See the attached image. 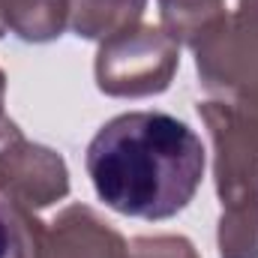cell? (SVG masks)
<instances>
[{"label":"cell","instance_id":"obj_1","mask_svg":"<svg viewBox=\"0 0 258 258\" xmlns=\"http://www.w3.org/2000/svg\"><path fill=\"white\" fill-rule=\"evenodd\" d=\"M99 201L159 222L177 216L204 177V144L183 120L162 111H129L93 135L84 156Z\"/></svg>","mask_w":258,"mask_h":258},{"label":"cell","instance_id":"obj_2","mask_svg":"<svg viewBox=\"0 0 258 258\" xmlns=\"http://www.w3.org/2000/svg\"><path fill=\"white\" fill-rule=\"evenodd\" d=\"M177 63L180 48L162 27L132 24L99 42L96 87L108 96H153L168 90Z\"/></svg>","mask_w":258,"mask_h":258},{"label":"cell","instance_id":"obj_3","mask_svg":"<svg viewBox=\"0 0 258 258\" xmlns=\"http://www.w3.org/2000/svg\"><path fill=\"white\" fill-rule=\"evenodd\" d=\"M198 114L213 138V171L222 210H246L258 204V117L228 105L222 99H207Z\"/></svg>","mask_w":258,"mask_h":258},{"label":"cell","instance_id":"obj_4","mask_svg":"<svg viewBox=\"0 0 258 258\" xmlns=\"http://www.w3.org/2000/svg\"><path fill=\"white\" fill-rule=\"evenodd\" d=\"M201 87L258 117V33L225 18L195 45Z\"/></svg>","mask_w":258,"mask_h":258},{"label":"cell","instance_id":"obj_5","mask_svg":"<svg viewBox=\"0 0 258 258\" xmlns=\"http://www.w3.org/2000/svg\"><path fill=\"white\" fill-rule=\"evenodd\" d=\"M69 192V171L60 153L30 144L12 120L0 117V198L39 210Z\"/></svg>","mask_w":258,"mask_h":258},{"label":"cell","instance_id":"obj_6","mask_svg":"<svg viewBox=\"0 0 258 258\" xmlns=\"http://www.w3.org/2000/svg\"><path fill=\"white\" fill-rule=\"evenodd\" d=\"M129 243L90 207L72 204L45 231V258H126Z\"/></svg>","mask_w":258,"mask_h":258},{"label":"cell","instance_id":"obj_7","mask_svg":"<svg viewBox=\"0 0 258 258\" xmlns=\"http://www.w3.org/2000/svg\"><path fill=\"white\" fill-rule=\"evenodd\" d=\"M69 27L66 0H0V39L6 33L24 42H51Z\"/></svg>","mask_w":258,"mask_h":258},{"label":"cell","instance_id":"obj_8","mask_svg":"<svg viewBox=\"0 0 258 258\" xmlns=\"http://www.w3.org/2000/svg\"><path fill=\"white\" fill-rule=\"evenodd\" d=\"M69 30L81 39H108L138 24L147 0H66Z\"/></svg>","mask_w":258,"mask_h":258},{"label":"cell","instance_id":"obj_9","mask_svg":"<svg viewBox=\"0 0 258 258\" xmlns=\"http://www.w3.org/2000/svg\"><path fill=\"white\" fill-rule=\"evenodd\" d=\"M162 30L180 45L195 48L216 24H222L225 0H159Z\"/></svg>","mask_w":258,"mask_h":258},{"label":"cell","instance_id":"obj_10","mask_svg":"<svg viewBox=\"0 0 258 258\" xmlns=\"http://www.w3.org/2000/svg\"><path fill=\"white\" fill-rule=\"evenodd\" d=\"M0 258H45V228L27 207L0 198Z\"/></svg>","mask_w":258,"mask_h":258},{"label":"cell","instance_id":"obj_11","mask_svg":"<svg viewBox=\"0 0 258 258\" xmlns=\"http://www.w3.org/2000/svg\"><path fill=\"white\" fill-rule=\"evenodd\" d=\"M126 258H198L186 237L162 234V237H135L126 249Z\"/></svg>","mask_w":258,"mask_h":258},{"label":"cell","instance_id":"obj_12","mask_svg":"<svg viewBox=\"0 0 258 258\" xmlns=\"http://www.w3.org/2000/svg\"><path fill=\"white\" fill-rule=\"evenodd\" d=\"M237 24H243V27H249V30H255L258 33V0H240L237 3V12L231 15Z\"/></svg>","mask_w":258,"mask_h":258},{"label":"cell","instance_id":"obj_13","mask_svg":"<svg viewBox=\"0 0 258 258\" xmlns=\"http://www.w3.org/2000/svg\"><path fill=\"white\" fill-rule=\"evenodd\" d=\"M3 96H6V75L0 69V108H3Z\"/></svg>","mask_w":258,"mask_h":258}]
</instances>
